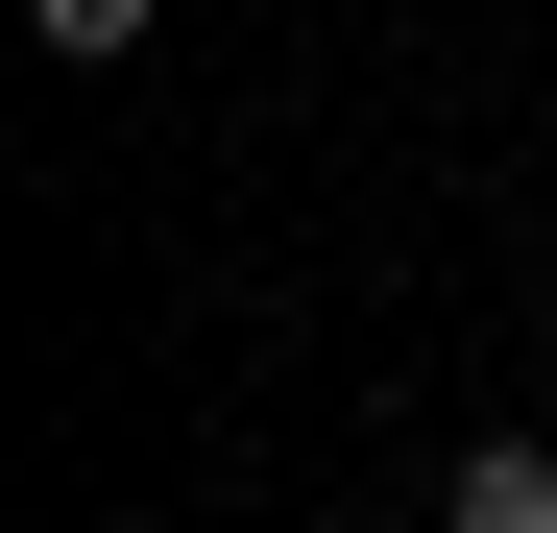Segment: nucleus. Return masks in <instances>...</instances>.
I'll return each mask as SVG.
<instances>
[{"label":"nucleus","instance_id":"obj_1","mask_svg":"<svg viewBox=\"0 0 557 533\" xmlns=\"http://www.w3.org/2000/svg\"><path fill=\"white\" fill-rule=\"evenodd\" d=\"M436 533H557V436H460V461H436Z\"/></svg>","mask_w":557,"mask_h":533},{"label":"nucleus","instance_id":"obj_2","mask_svg":"<svg viewBox=\"0 0 557 533\" xmlns=\"http://www.w3.org/2000/svg\"><path fill=\"white\" fill-rule=\"evenodd\" d=\"M25 49H73V73H122V49H146V0H25Z\"/></svg>","mask_w":557,"mask_h":533}]
</instances>
